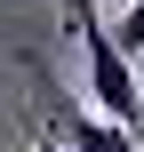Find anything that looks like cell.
Here are the masks:
<instances>
[{"instance_id": "cell-2", "label": "cell", "mask_w": 144, "mask_h": 152, "mask_svg": "<svg viewBox=\"0 0 144 152\" xmlns=\"http://www.w3.org/2000/svg\"><path fill=\"white\" fill-rule=\"evenodd\" d=\"M48 136H56L64 152H136V128L112 120V112H56Z\"/></svg>"}, {"instance_id": "cell-3", "label": "cell", "mask_w": 144, "mask_h": 152, "mask_svg": "<svg viewBox=\"0 0 144 152\" xmlns=\"http://www.w3.org/2000/svg\"><path fill=\"white\" fill-rule=\"evenodd\" d=\"M112 40H120L128 56H144V0H128V8H120V24H112Z\"/></svg>"}, {"instance_id": "cell-1", "label": "cell", "mask_w": 144, "mask_h": 152, "mask_svg": "<svg viewBox=\"0 0 144 152\" xmlns=\"http://www.w3.org/2000/svg\"><path fill=\"white\" fill-rule=\"evenodd\" d=\"M72 16V32H80V64H88V96H96V112H112V120H128L144 136V88H136V56L112 40V24L96 16V0L88 8H64Z\"/></svg>"}, {"instance_id": "cell-4", "label": "cell", "mask_w": 144, "mask_h": 152, "mask_svg": "<svg viewBox=\"0 0 144 152\" xmlns=\"http://www.w3.org/2000/svg\"><path fill=\"white\" fill-rule=\"evenodd\" d=\"M40 152H64V144H56V136H48V128H40Z\"/></svg>"}]
</instances>
